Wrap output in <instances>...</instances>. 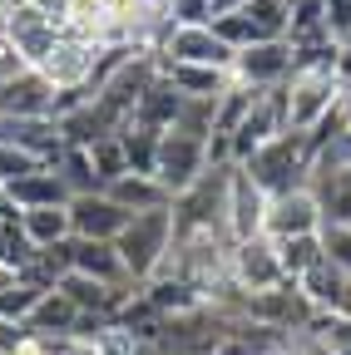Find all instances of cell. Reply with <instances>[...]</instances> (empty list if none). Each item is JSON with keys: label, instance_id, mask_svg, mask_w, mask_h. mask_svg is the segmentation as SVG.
Masks as SVG:
<instances>
[{"label": "cell", "instance_id": "obj_25", "mask_svg": "<svg viewBox=\"0 0 351 355\" xmlns=\"http://www.w3.org/2000/svg\"><path fill=\"white\" fill-rule=\"evenodd\" d=\"M35 168H45V163H35L30 153L10 148V144H0V188H10L15 178H25V173H35Z\"/></svg>", "mask_w": 351, "mask_h": 355}, {"label": "cell", "instance_id": "obj_19", "mask_svg": "<svg viewBox=\"0 0 351 355\" xmlns=\"http://www.w3.org/2000/svg\"><path fill=\"white\" fill-rule=\"evenodd\" d=\"M20 232H25V242L40 252V247H60V242H70L74 237V227H70V207H35V212H20Z\"/></svg>", "mask_w": 351, "mask_h": 355}, {"label": "cell", "instance_id": "obj_15", "mask_svg": "<svg viewBox=\"0 0 351 355\" xmlns=\"http://www.w3.org/2000/svg\"><path fill=\"white\" fill-rule=\"evenodd\" d=\"M129 217H139V212H163V207H173V198H168V188L158 183L154 173H124V178H114V183L104 188Z\"/></svg>", "mask_w": 351, "mask_h": 355}, {"label": "cell", "instance_id": "obj_3", "mask_svg": "<svg viewBox=\"0 0 351 355\" xmlns=\"http://www.w3.org/2000/svg\"><path fill=\"white\" fill-rule=\"evenodd\" d=\"M203 173H208V139H198V133H183V128H163L154 178L168 188V198H183Z\"/></svg>", "mask_w": 351, "mask_h": 355}, {"label": "cell", "instance_id": "obj_5", "mask_svg": "<svg viewBox=\"0 0 351 355\" xmlns=\"http://www.w3.org/2000/svg\"><path fill=\"white\" fill-rule=\"evenodd\" d=\"M233 44L213 25H173L158 44L163 64H198V69H233Z\"/></svg>", "mask_w": 351, "mask_h": 355}, {"label": "cell", "instance_id": "obj_9", "mask_svg": "<svg viewBox=\"0 0 351 355\" xmlns=\"http://www.w3.org/2000/svg\"><path fill=\"white\" fill-rule=\"evenodd\" d=\"M60 40H65V30H60L55 20L35 15L30 6H20V0H15L10 25H6V44L20 55V64H25V69H40V64L55 55V44H60Z\"/></svg>", "mask_w": 351, "mask_h": 355}, {"label": "cell", "instance_id": "obj_20", "mask_svg": "<svg viewBox=\"0 0 351 355\" xmlns=\"http://www.w3.org/2000/svg\"><path fill=\"white\" fill-rule=\"evenodd\" d=\"M119 144H124L129 173H154V168H158V144H163V128L129 119V123L119 128Z\"/></svg>", "mask_w": 351, "mask_h": 355}, {"label": "cell", "instance_id": "obj_28", "mask_svg": "<svg viewBox=\"0 0 351 355\" xmlns=\"http://www.w3.org/2000/svg\"><path fill=\"white\" fill-rule=\"evenodd\" d=\"M243 6H252V0H208V10H213V20H223V15H238Z\"/></svg>", "mask_w": 351, "mask_h": 355}, {"label": "cell", "instance_id": "obj_21", "mask_svg": "<svg viewBox=\"0 0 351 355\" xmlns=\"http://www.w3.org/2000/svg\"><path fill=\"white\" fill-rule=\"evenodd\" d=\"M55 173L65 178L70 198H84V193H104L99 173H95V163H90V148H65V153H60V163H55Z\"/></svg>", "mask_w": 351, "mask_h": 355}, {"label": "cell", "instance_id": "obj_23", "mask_svg": "<svg viewBox=\"0 0 351 355\" xmlns=\"http://www.w3.org/2000/svg\"><path fill=\"white\" fill-rule=\"evenodd\" d=\"M90 163H95V173H99V183H104V188L114 183V178H124V173H129V158H124L119 133H109V139H99V144L90 148Z\"/></svg>", "mask_w": 351, "mask_h": 355}, {"label": "cell", "instance_id": "obj_26", "mask_svg": "<svg viewBox=\"0 0 351 355\" xmlns=\"http://www.w3.org/2000/svg\"><path fill=\"white\" fill-rule=\"evenodd\" d=\"M163 10H168L173 25H213L208 0H163Z\"/></svg>", "mask_w": 351, "mask_h": 355}, {"label": "cell", "instance_id": "obj_2", "mask_svg": "<svg viewBox=\"0 0 351 355\" xmlns=\"http://www.w3.org/2000/svg\"><path fill=\"white\" fill-rule=\"evenodd\" d=\"M252 183L268 193V198H282V193H297L307 188V168H312V148H307V133H277L272 144H262L247 163H238Z\"/></svg>", "mask_w": 351, "mask_h": 355}, {"label": "cell", "instance_id": "obj_16", "mask_svg": "<svg viewBox=\"0 0 351 355\" xmlns=\"http://www.w3.org/2000/svg\"><path fill=\"white\" fill-rule=\"evenodd\" d=\"M74 277H90V282H104V286H134L114 242H79L74 237Z\"/></svg>", "mask_w": 351, "mask_h": 355}, {"label": "cell", "instance_id": "obj_12", "mask_svg": "<svg viewBox=\"0 0 351 355\" xmlns=\"http://www.w3.org/2000/svg\"><path fill=\"white\" fill-rule=\"evenodd\" d=\"M95 60H99V44L65 35V40L55 44V55L40 64V74H45V79L60 89V94H65V89H90V79H95Z\"/></svg>", "mask_w": 351, "mask_h": 355}, {"label": "cell", "instance_id": "obj_13", "mask_svg": "<svg viewBox=\"0 0 351 355\" xmlns=\"http://www.w3.org/2000/svg\"><path fill=\"white\" fill-rule=\"evenodd\" d=\"M10 202H15V212H35V207H70V188H65V178L55 173V168H35V173H25V178H15L10 188H0Z\"/></svg>", "mask_w": 351, "mask_h": 355}, {"label": "cell", "instance_id": "obj_27", "mask_svg": "<svg viewBox=\"0 0 351 355\" xmlns=\"http://www.w3.org/2000/svg\"><path fill=\"white\" fill-rule=\"evenodd\" d=\"M20 6H30L35 15H45V20H55V25L65 30V20H70V10H74V0H20Z\"/></svg>", "mask_w": 351, "mask_h": 355}, {"label": "cell", "instance_id": "obj_7", "mask_svg": "<svg viewBox=\"0 0 351 355\" xmlns=\"http://www.w3.org/2000/svg\"><path fill=\"white\" fill-rule=\"evenodd\" d=\"M327 222V207L312 188H297V193H282L268 202V227H262V237L272 242H292V237H317Z\"/></svg>", "mask_w": 351, "mask_h": 355}, {"label": "cell", "instance_id": "obj_22", "mask_svg": "<svg viewBox=\"0 0 351 355\" xmlns=\"http://www.w3.org/2000/svg\"><path fill=\"white\" fill-rule=\"evenodd\" d=\"M277 252H282V266H287V282H297L302 272H312V266L327 257V252H322V232H317V237H292V242H277Z\"/></svg>", "mask_w": 351, "mask_h": 355}, {"label": "cell", "instance_id": "obj_24", "mask_svg": "<svg viewBox=\"0 0 351 355\" xmlns=\"http://www.w3.org/2000/svg\"><path fill=\"white\" fill-rule=\"evenodd\" d=\"M322 252L336 272L351 277V222H322Z\"/></svg>", "mask_w": 351, "mask_h": 355}, {"label": "cell", "instance_id": "obj_18", "mask_svg": "<svg viewBox=\"0 0 351 355\" xmlns=\"http://www.w3.org/2000/svg\"><path fill=\"white\" fill-rule=\"evenodd\" d=\"M297 296L307 301V306H312L317 311V316H327V311H336L341 306V291H346V272H336V266L322 257L317 266H312V272H302L297 282Z\"/></svg>", "mask_w": 351, "mask_h": 355}, {"label": "cell", "instance_id": "obj_17", "mask_svg": "<svg viewBox=\"0 0 351 355\" xmlns=\"http://www.w3.org/2000/svg\"><path fill=\"white\" fill-rule=\"evenodd\" d=\"M163 79L179 89L183 99H223L228 89H233V69H198V64H163Z\"/></svg>", "mask_w": 351, "mask_h": 355}, {"label": "cell", "instance_id": "obj_1", "mask_svg": "<svg viewBox=\"0 0 351 355\" xmlns=\"http://www.w3.org/2000/svg\"><path fill=\"white\" fill-rule=\"evenodd\" d=\"M114 247H119V257L129 266V282H134L139 291L149 282H158L168 272V261H173V207L129 217V227L119 232Z\"/></svg>", "mask_w": 351, "mask_h": 355}, {"label": "cell", "instance_id": "obj_6", "mask_svg": "<svg viewBox=\"0 0 351 355\" xmlns=\"http://www.w3.org/2000/svg\"><path fill=\"white\" fill-rule=\"evenodd\" d=\"M292 64H297V50L292 40H268V44H252V50H238L233 55V84L243 89H282L292 79Z\"/></svg>", "mask_w": 351, "mask_h": 355}, {"label": "cell", "instance_id": "obj_8", "mask_svg": "<svg viewBox=\"0 0 351 355\" xmlns=\"http://www.w3.org/2000/svg\"><path fill=\"white\" fill-rule=\"evenodd\" d=\"M268 202H272V198L233 163L228 207H223V232H228V242H252V237H262V227H268Z\"/></svg>", "mask_w": 351, "mask_h": 355}, {"label": "cell", "instance_id": "obj_4", "mask_svg": "<svg viewBox=\"0 0 351 355\" xmlns=\"http://www.w3.org/2000/svg\"><path fill=\"white\" fill-rule=\"evenodd\" d=\"M228 277L238 291L257 296V291H277V286H292L287 282V266H282V252L272 237H252V242H233L228 252Z\"/></svg>", "mask_w": 351, "mask_h": 355}, {"label": "cell", "instance_id": "obj_10", "mask_svg": "<svg viewBox=\"0 0 351 355\" xmlns=\"http://www.w3.org/2000/svg\"><path fill=\"white\" fill-rule=\"evenodd\" d=\"M55 94L60 89L40 69H20L0 79V119H55Z\"/></svg>", "mask_w": 351, "mask_h": 355}, {"label": "cell", "instance_id": "obj_11", "mask_svg": "<svg viewBox=\"0 0 351 355\" xmlns=\"http://www.w3.org/2000/svg\"><path fill=\"white\" fill-rule=\"evenodd\" d=\"M70 227L79 242H119V232L129 227V212L109 193H84L70 198Z\"/></svg>", "mask_w": 351, "mask_h": 355}, {"label": "cell", "instance_id": "obj_14", "mask_svg": "<svg viewBox=\"0 0 351 355\" xmlns=\"http://www.w3.org/2000/svg\"><path fill=\"white\" fill-rule=\"evenodd\" d=\"M79 321H84V311L55 286V291H45V296L35 301V311L25 316V331H30V336H55V340H65V336L79 331Z\"/></svg>", "mask_w": 351, "mask_h": 355}]
</instances>
